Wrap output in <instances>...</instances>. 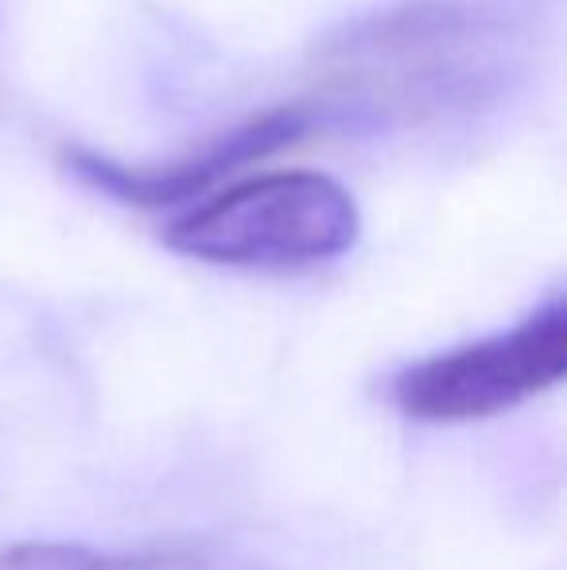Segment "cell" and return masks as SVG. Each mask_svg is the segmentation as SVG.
<instances>
[{"instance_id": "cell-4", "label": "cell", "mask_w": 567, "mask_h": 570, "mask_svg": "<svg viewBox=\"0 0 567 570\" xmlns=\"http://www.w3.org/2000/svg\"><path fill=\"white\" fill-rule=\"evenodd\" d=\"M311 125H315L311 109H268V114L242 120L229 132H222L218 140L203 144L198 151L164 167H129L86 148L67 151L62 164L78 183H86L98 195L117 198L125 206H140V210H164V206H179L211 190L214 183H222L229 171L253 164V159L292 148L295 140L311 132Z\"/></svg>"}, {"instance_id": "cell-2", "label": "cell", "mask_w": 567, "mask_h": 570, "mask_svg": "<svg viewBox=\"0 0 567 570\" xmlns=\"http://www.w3.org/2000/svg\"><path fill=\"white\" fill-rule=\"evenodd\" d=\"M358 233L362 214L342 183L319 171H281L179 214L164 229V245L229 268H303L350 253Z\"/></svg>"}, {"instance_id": "cell-3", "label": "cell", "mask_w": 567, "mask_h": 570, "mask_svg": "<svg viewBox=\"0 0 567 570\" xmlns=\"http://www.w3.org/2000/svg\"><path fill=\"white\" fill-rule=\"evenodd\" d=\"M564 373L567 303L556 295L514 331L431 353L397 373L393 404L420 423H475L556 389Z\"/></svg>"}, {"instance_id": "cell-5", "label": "cell", "mask_w": 567, "mask_h": 570, "mask_svg": "<svg viewBox=\"0 0 567 570\" xmlns=\"http://www.w3.org/2000/svg\"><path fill=\"white\" fill-rule=\"evenodd\" d=\"M0 570H253L245 563H229L203 548H148V551H94L82 543L31 540L0 548Z\"/></svg>"}, {"instance_id": "cell-1", "label": "cell", "mask_w": 567, "mask_h": 570, "mask_svg": "<svg viewBox=\"0 0 567 570\" xmlns=\"http://www.w3.org/2000/svg\"><path fill=\"white\" fill-rule=\"evenodd\" d=\"M315 82L370 117L428 120L475 109L501 86L493 20L451 0H417L342 28L315 55Z\"/></svg>"}]
</instances>
